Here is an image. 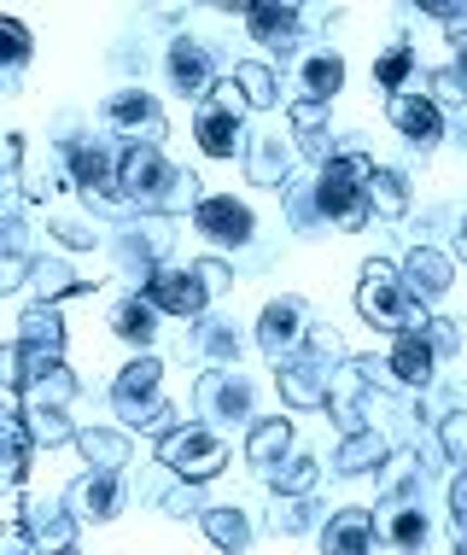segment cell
Segmentation results:
<instances>
[{
  "label": "cell",
  "instance_id": "12",
  "mask_svg": "<svg viewBox=\"0 0 467 555\" xmlns=\"http://www.w3.org/2000/svg\"><path fill=\"white\" fill-rule=\"evenodd\" d=\"M386 117L398 124L403 141L420 146V153H427V146L439 141V129H444L439 100H432V94H420V88H403V94H391V100H386Z\"/></svg>",
  "mask_w": 467,
  "mask_h": 555
},
{
  "label": "cell",
  "instance_id": "27",
  "mask_svg": "<svg viewBox=\"0 0 467 555\" xmlns=\"http://www.w3.org/2000/svg\"><path fill=\"white\" fill-rule=\"evenodd\" d=\"M380 544H386V550H415V544H427V515H420V508H410V503L386 508Z\"/></svg>",
  "mask_w": 467,
  "mask_h": 555
},
{
  "label": "cell",
  "instance_id": "13",
  "mask_svg": "<svg viewBox=\"0 0 467 555\" xmlns=\"http://www.w3.org/2000/svg\"><path fill=\"white\" fill-rule=\"evenodd\" d=\"M432 18L450 29V65L420 77L439 100H467V12H450V7H432Z\"/></svg>",
  "mask_w": 467,
  "mask_h": 555
},
{
  "label": "cell",
  "instance_id": "10",
  "mask_svg": "<svg viewBox=\"0 0 467 555\" xmlns=\"http://www.w3.org/2000/svg\"><path fill=\"white\" fill-rule=\"evenodd\" d=\"M374 386V363L368 357H345V369L327 380V415L339 422V433H363V392Z\"/></svg>",
  "mask_w": 467,
  "mask_h": 555
},
{
  "label": "cell",
  "instance_id": "5",
  "mask_svg": "<svg viewBox=\"0 0 467 555\" xmlns=\"http://www.w3.org/2000/svg\"><path fill=\"white\" fill-rule=\"evenodd\" d=\"M158 380H164V363H158V357H141V363H129L124 374H117V386H112V410L124 415L129 427L170 433L176 410L158 398Z\"/></svg>",
  "mask_w": 467,
  "mask_h": 555
},
{
  "label": "cell",
  "instance_id": "4",
  "mask_svg": "<svg viewBox=\"0 0 467 555\" xmlns=\"http://www.w3.org/2000/svg\"><path fill=\"white\" fill-rule=\"evenodd\" d=\"M158 462L182 486H205V479H217L229 468V444L210 427H170V433H158Z\"/></svg>",
  "mask_w": 467,
  "mask_h": 555
},
{
  "label": "cell",
  "instance_id": "18",
  "mask_svg": "<svg viewBox=\"0 0 467 555\" xmlns=\"http://www.w3.org/2000/svg\"><path fill=\"white\" fill-rule=\"evenodd\" d=\"M391 374H398L403 386H427L432 369H439V351H432L427 327H410V334H398V345H391Z\"/></svg>",
  "mask_w": 467,
  "mask_h": 555
},
{
  "label": "cell",
  "instance_id": "20",
  "mask_svg": "<svg viewBox=\"0 0 467 555\" xmlns=\"http://www.w3.org/2000/svg\"><path fill=\"white\" fill-rule=\"evenodd\" d=\"M18 345L24 351H48V357L65 351V322H59V310L53 305H29L18 317Z\"/></svg>",
  "mask_w": 467,
  "mask_h": 555
},
{
  "label": "cell",
  "instance_id": "11",
  "mask_svg": "<svg viewBox=\"0 0 467 555\" xmlns=\"http://www.w3.org/2000/svg\"><path fill=\"white\" fill-rule=\"evenodd\" d=\"M146 298H153L158 310H170V317H199L205 310V287H199V275L193 269H176V263H158V269H146Z\"/></svg>",
  "mask_w": 467,
  "mask_h": 555
},
{
  "label": "cell",
  "instance_id": "31",
  "mask_svg": "<svg viewBox=\"0 0 467 555\" xmlns=\"http://www.w3.org/2000/svg\"><path fill=\"white\" fill-rule=\"evenodd\" d=\"M77 444H82V456L94 462V468H124V462H129V439H124V433H94V427H82Z\"/></svg>",
  "mask_w": 467,
  "mask_h": 555
},
{
  "label": "cell",
  "instance_id": "29",
  "mask_svg": "<svg viewBox=\"0 0 467 555\" xmlns=\"http://www.w3.org/2000/svg\"><path fill=\"white\" fill-rule=\"evenodd\" d=\"M205 532H210V544L217 550H246L251 544V527H246V515L239 508H205Z\"/></svg>",
  "mask_w": 467,
  "mask_h": 555
},
{
  "label": "cell",
  "instance_id": "16",
  "mask_svg": "<svg viewBox=\"0 0 467 555\" xmlns=\"http://www.w3.org/2000/svg\"><path fill=\"white\" fill-rule=\"evenodd\" d=\"M193 222L217 240V246H239V240H251V211L239 199H229V193H210V199L193 205Z\"/></svg>",
  "mask_w": 467,
  "mask_h": 555
},
{
  "label": "cell",
  "instance_id": "30",
  "mask_svg": "<svg viewBox=\"0 0 467 555\" xmlns=\"http://www.w3.org/2000/svg\"><path fill=\"white\" fill-rule=\"evenodd\" d=\"M286 170H293V153L281 146V134H258V146H251V176H258L263 188L286 182Z\"/></svg>",
  "mask_w": 467,
  "mask_h": 555
},
{
  "label": "cell",
  "instance_id": "25",
  "mask_svg": "<svg viewBox=\"0 0 467 555\" xmlns=\"http://www.w3.org/2000/svg\"><path fill=\"white\" fill-rule=\"evenodd\" d=\"M386 462V439L380 433H345V444H339V456H334V474H368V468H380Z\"/></svg>",
  "mask_w": 467,
  "mask_h": 555
},
{
  "label": "cell",
  "instance_id": "14",
  "mask_svg": "<svg viewBox=\"0 0 467 555\" xmlns=\"http://www.w3.org/2000/svg\"><path fill=\"white\" fill-rule=\"evenodd\" d=\"M65 164H70V188H82L88 205H105V211L124 205V193H117V182H112V158H105L100 146H70Z\"/></svg>",
  "mask_w": 467,
  "mask_h": 555
},
{
  "label": "cell",
  "instance_id": "46",
  "mask_svg": "<svg viewBox=\"0 0 467 555\" xmlns=\"http://www.w3.org/2000/svg\"><path fill=\"white\" fill-rule=\"evenodd\" d=\"M462 258H467V217H462Z\"/></svg>",
  "mask_w": 467,
  "mask_h": 555
},
{
  "label": "cell",
  "instance_id": "3",
  "mask_svg": "<svg viewBox=\"0 0 467 555\" xmlns=\"http://www.w3.org/2000/svg\"><path fill=\"white\" fill-rule=\"evenodd\" d=\"M356 310H363L374 327H386V334H410V327H427V317H420V298L403 287V269H391V263H380V258L363 269Z\"/></svg>",
  "mask_w": 467,
  "mask_h": 555
},
{
  "label": "cell",
  "instance_id": "8",
  "mask_svg": "<svg viewBox=\"0 0 467 555\" xmlns=\"http://www.w3.org/2000/svg\"><path fill=\"white\" fill-rule=\"evenodd\" d=\"M304 339H310V310H304V298H275V305L263 310V322H258L263 357L281 369V363H293V357L304 351Z\"/></svg>",
  "mask_w": 467,
  "mask_h": 555
},
{
  "label": "cell",
  "instance_id": "41",
  "mask_svg": "<svg viewBox=\"0 0 467 555\" xmlns=\"http://www.w3.org/2000/svg\"><path fill=\"white\" fill-rule=\"evenodd\" d=\"M193 275H199V287H205L210 298H217V293L234 281V275H229V263H217V258H199V263H193Z\"/></svg>",
  "mask_w": 467,
  "mask_h": 555
},
{
  "label": "cell",
  "instance_id": "7",
  "mask_svg": "<svg viewBox=\"0 0 467 555\" xmlns=\"http://www.w3.org/2000/svg\"><path fill=\"white\" fill-rule=\"evenodd\" d=\"M239 117H246V94L234 88V77H222L217 88H210V106H199V146L210 158H234Z\"/></svg>",
  "mask_w": 467,
  "mask_h": 555
},
{
  "label": "cell",
  "instance_id": "21",
  "mask_svg": "<svg viewBox=\"0 0 467 555\" xmlns=\"http://www.w3.org/2000/svg\"><path fill=\"white\" fill-rule=\"evenodd\" d=\"M170 82L182 88V94H210L217 77H210V53L199 41H176L170 48Z\"/></svg>",
  "mask_w": 467,
  "mask_h": 555
},
{
  "label": "cell",
  "instance_id": "36",
  "mask_svg": "<svg viewBox=\"0 0 467 555\" xmlns=\"http://www.w3.org/2000/svg\"><path fill=\"white\" fill-rule=\"evenodd\" d=\"M24 422L29 433H36V444H65V439H77V427L65 422V410H48V403H36V410H24Z\"/></svg>",
  "mask_w": 467,
  "mask_h": 555
},
{
  "label": "cell",
  "instance_id": "23",
  "mask_svg": "<svg viewBox=\"0 0 467 555\" xmlns=\"http://www.w3.org/2000/svg\"><path fill=\"white\" fill-rule=\"evenodd\" d=\"M322 544H327V550H345V555L374 550V515H368V508H345V515L327 520Z\"/></svg>",
  "mask_w": 467,
  "mask_h": 555
},
{
  "label": "cell",
  "instance_id": "17",
  "mask_svg": "<svg viewBox=\"0 0 467 555\" xmlns=\"http://www.w3.org/2000/svg\"><path fill=\"white\" fill-rule=\"evenodd\" d=\"M65 508H70L77 520H112V515H117V468H94V474L70 479Z\"/></svg>",
  "mask_w": 467,
  "mask_h": 555
},
{
  "label": "cell",
  "instance_id": "22",
  "mask_svg": "<svg viewBox=\"0 0 467 555\" xmlns=\"http://www.w3.org/2000/svg\"><path fill=\"white\" fill-rule=\"evenodd\" d=\"M345 82V59L339 53H310L304 70H298V100H322V106H334Z\"/></svg>",
  "mask_w": 467,
  "mask_h": 555
},
{
  "label": "cell",
  "instance_id": "1",
  "mask_svg": "<svg viewBox=\"0 0 467 555\" xmlns=\"http://www.w3.org/2000/svg\"><path fill=\"white\" fill-rule=\"evenodd\" d=\"M117 188H124V205H141L146 217H176L199 205V182L176 170L158 146H129L117 164Z\"/></svg>",
  "mask_w": 467,
  "mask_h": 555
},
{
  "label": "cell",
  "instance_id": "2",
  "mask_svg": "<svg viewBox=\"0 0 467 555\" xmlns=\"http://www.w3.org/2000/svg\"><path fill=\"white\" fill-rule=\"evenodd\" d=\"M368 176H374L368 153L327 158L322 176H315V205H322V217H334L339 229H363L368 222Z\"/></svg>",
  "mask_w": 467,
  "mask_h": 555
},
{
  "label": "cell",
  "instance_id": "28",
  "mask_svg": "<svg viewBox=\"0 0 467 555\" xmlns=\"http://www.w3.org/2000/svg\"><path fill=\"white\" fill-rule=\"evenodd\" d=\"M153 298H124V305H117V317H112V327H117V339H129V345H153Z\"/></svg>",
  "mask_w": 467,
  "mask_h": 555
},
{
  "label": "cell",
  "instance_id": "32",
  "mask_svg": "<svg viewBox=\"0 0 467 555\" xmlns=\"http://www.w3.org/2000/svg\"><path fill=\"white\" fill-rule=\"evenodd\" d=\"M234 88L246 94V106H275L281 100V82L269 65H234Z\"/></svg>",
  "mask_w": 467,
  "mask_h": 555
},
{
  "label": "cell",
  "instance_id": "37",
  "mask_svg": "<svg viewBox=\"0 0 467 555\" xmlns=\"http://www.w3.org/2000/svg\"><path fill=\"white\" fill-rule=\"evenodd\" d=\"M410 77H415V53L410 48H391L380 65H374V82H380L386 94H403V82H410Z\"/></svg>",
  "mask_w": 467,
  "mask_h": 555
},
{
  "label": "cell",
  "instance_id": "9",
  "mask_svg": "<svg viewBox=\"0 0 467 555\" xmlns=\"http://www.w3.org/2000/svg\"><path fill=\"white\" fill-rule=\"evenodd\" d=\"M105 124H112L117 141H129V146H158L164 141V112H158V100L153 94H141V88H129V94H112V106H105Z\"/></svg>",
  "mask_w": 467,
  "mask_h": 555
},
{
  "label": "cell",
  "instance_id": "40",
  "mask_svg": "<svg viewBox=\"0 0 467 555\" xmlns=\"http://www.w3.org/2000/svg\"><path fill=\"white\" fill-rule=\"evenodd\" d=\"M0 41H7V65L24 70V59H29V29H24L18 18H7V24H0Z\"/></svg>",
  "mask_w": 467,
  "mask_h": 555
},
{
  "label": "cell",
  "instance_id": "6",
  "mask_svg": "<svg viewBox=\"0 0 467 555\" xmlns=\"http://www.w3.org/2000/svg\"><path fill=\"white\" fill-rule=\"evenodd\" d=\"M339 357V339L322 334V327H310L304 351L293 357V363H281V398L293 403V410H315V403H327V363Z\"/></svg>",
  "mask_w": 467,
  "mask_h": 555
},
{
  "label": "cell",
  "instance_id": "24",
  "mask_svg": "<svg viewBox=\"0 0 467 555\" xmlns=\"http://www.w3.org/2000/svg\"><path fill=\"white\" fill-rule=\"evenodd\" d=\"M286 444H293V427H286V422H258V427H251V439H246V456H251V468H258V474L269 479V474L281 468Z\"/></svg>",
  "mask_w": 467,
  "mask_h": 555
},
{
  "label": "cell",
  "instance_id": "26",
  "mask_svg": "<svg viewBox=\"0 0 467 555\" xmlns=\"http://www.w3.org/2000/svg\"><path fill=\"white\" fill-rule=\"evenodd\" d=\"M246 29L263 41V48H293V29H298V12L293 7H246Z\"/></svg>",
  "mask_w": 467,
  "mask_h": 555
},
{
  "label": "cell",
  "instance_id": "34",
  "mask_svg": "<svg viewBox=\"0 0 467 555\" xmlns=\"http://www.w3.org/2000/svg\"><path fill=\"white\" fill-rule=\"evenodd\" d=\"M29 275H36V293H41V305H53V298H70V293H88V281H77L65 263H48V258H41L36 269H29Z\"/></svg>",
  "mask_w": 467,
  "mask_h": 555
},
{
  "label": "cell",
  "instance_id": "44",
  "mask_svg": "<svg viewBox=\"0 0 467 555\" xmlns=\"http://www.w3.org/2000/svg\"><path fill=\"white\" fill-rule=\"evenodd\" d=\"M450 508H456V520H467V474H456V486H450Z\"/></svg>",
  "mask_w": 467,
  "mask_h": 555
},
{
  "label": "cell",
  "instance_id": "33",
  "mask_svg": "<svg viewBox=\"0 0 467 555\" xmlns=\"http://www.w3.org/2000/svg\"><path fill=\"white\" fill-rule=\"evenodd\" d=\"M368 205H374L380 217H403V211H410L403 176H398V170H374V176H368Z\"/></svg>",
  "mask_w": 467,
  "mask_h": 555
},
{
  "label": "cell",
  "instance_id": "15",
  "mask_svg": "<svg viewBox=\"0 0 467 555\" xmlns=\"http://www.w3.org/2000/svg\"><path fill=\"white\" fill-rule=\"evenodd\" d=\"M251 410V386L234 369H210L199 380V415L205 422H239Z\"/></svg>",
  "mask_w": 467,
  "mask_h": 555
},
{
  "label": "cell",
  "instance_id": "38",
  "mask_svg": "<svg viewBox=\"0 0 467 555\" xmlns=\"http://www.w3.org/2000/svg\"><path fill=\"white\" fill-rule=\"evenodd\" d=\"M199 345H205V357H210L217 369H234V363H239V339H234L222 322H205V327H199Z\"/></svg>",
  "mask_w": 467,
  "mask_h": 555
},
{
  "label": "cell",
  "instance_id": "42",
  "mask_svg": "<svg viewBox=\"0 0 467 555\" xmlns=\"http://www.w3.org/2000/svg\"><path fill=\"white\" fill-rule=\"evenodd\" d=\"M439 433H444V450H450V462H462V456H467V415H444V422H439Z\"/></svg>",
  "mask_w": 467,
  "mask_h": 555
},
{
  "label": "cell",
  "instance_id": "19",
  "mask_svg": "<svg viewBox=\"0 0 467 555\" xmlns=\"http://www.w3.org/2000/svg\"><path fill=\"white\" fill-rule=\"evenodd\" d=\"M403 287H410L420 305H432V298L450 293V258L432 246H415L410 258H403Z\"/></svg>",
  "mask_w": 467,
  "mask_h": 555
},
{
  "label": "cell",
  "instance_id": "45",
  "mask_svg": "<svg viewBox=\"0 0 467 555\" xmlns=\"http://www.w3.org/2000/svg\"><path fill=\"white\" fill-rule=\"evenodd\" d=\"M59 234H65V240H70V246H88V240H94V234H88V229H82V222H59Z\"/></svg>",
  "mask_w": 467,
  "mask_h": 555
},
{
  "label": "cell",
  "instance_id": "39",
  "mask_svg": "<svg viewBox=\"0 0 467 555\" xmlns=\"http://www.w3.org/2000/svg\"><path fill=\"white\" fill-rule=\"evenodd\" d=\"M269 486H275V491H298V498H304V491L315 486V462H310V456L286 462V474L275 468V474H269Z\"/></svg>",
  "mask_w": 467,
  "mask_h": 555
},
{
  "label": "cell",
  "instance_id": "43",
  "mask_svg": "<svg viewBox=\"0 0 467 555\" xmlns=\"http://www.w3.org/2000/svg\"><path fill=\"white\" fill-rule=\"evenodd\" d=\"M427 339H432V351H456V345H462V334H456V322H427Z\"/></svg>",
  "mask_w": 467,
  "mask_h": 555
},
{
  "label": "cell",
  "instance_id": "35",
  "mask_svg": "<svg viewBox=\"0 0 467 555\" xmlns=\"http://www.w3.org/2000/svg\"><path fill=\"white\" fill-rule=\"evenodd\" d=\"M18 515H24V503H18ZM29 520H36V532H29L36 550H70V538H77V515H29Z\"/></svg>",
  "mask_w": 467,
  "mask_h": 555
}]
</instances>
